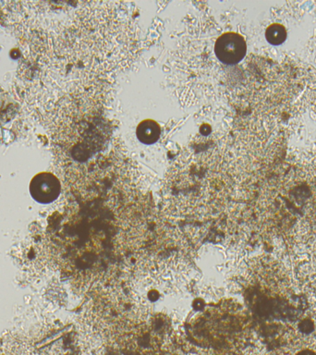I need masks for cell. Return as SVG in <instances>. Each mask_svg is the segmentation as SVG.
<instances>
[{
    "label": "cell",
    "mask_w": 316,
    "mask_h": 355,
    "mask_svg": "<svg viewBox=\"0 0 316 355\" xmlns=\"http://www.w3.org/2000/svg\"><path fill=\"white\" fill-rule=\"evenodd\" d=\"M216 57L226 65H236L245 57L247 44L245 39L236 33H226L216 42Z\"/></svg>",
    "instance_id": "1"
},
{
    "label": "cell",
    "mask_w": 316,
    "mask_h": 355,
    "mask_svg": "<svg viewBox=\"0 0 316 355\" xmlns=\"http://www.w3.org/2000/svg\"><path fill=\"white\" fill-rule=\"evenodd\" d=\"M29 191L35 201L40 204H50L60 196V180L49 172H41L30 180Z\"/></svg>",
    "instance_id": "2"
},
{
    "label": "cell",
    "mask_w": 316,
    "mask_h": 355,
    "mask_svg": "<svg viewBox=\"0 0 316 355\" xmlns=\"http://www.w3.org/2000/svg\"><path fill=\"white\" fill-rule=\"evenodd\" d=\"M136 135L139 141L141 143L150 144H154L158 140L160 135L159 125L151 119H146L141 122L136 130Z\"/></svg>",
    "instance_id": "3"
},
{
    "label": "cell",
    "mask_w": 316,
    "mask_h": 355,
    "mask_svg": "<svg viewBox=\"0 0 316 355\" xmlns=\"http://www.w3.org/2000/svg\"><path fill=\"white\" fill-rule=\"evenodd\" d=\"M265 38L269 44L280 46L287 39V30L282 24H271L265 31Z\"/></svg>",
    "instance_id": "4"
}]
</instances>
